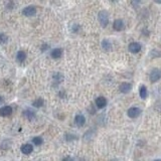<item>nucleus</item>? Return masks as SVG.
Returning a JSON list of instances; mask_svg holds the SVG:
<instances>
[{"label":"nucleus","mask_w":161,"mask_h":161,"mask_svg":"<svg viewBox=\"0 0 161 161\" xmlns=\"http://www.w3.org/2000/svg\"><path fill=\"white\" fill-rule=\"evenodd\" d=\"M98 19H99V21H100L102 26L103 27L107 26L108 23H109V14H108L107 11H105V10L100 11L98 14Z\"/></svg>","instance_id":"nucleus-1"},{"label":"nucleus","mask_w":161,"mask_h":161,"mask_svg":"<svg viewBox=\"0 0 161 161\" xmlns=\"http://www.w3.org/2000/svg\"><path fill=\"white\" fill-rule=\"evenodd\" d=\"M161 78V71L159 68H153L151 71L150 75H149V79L152 83H155V82H158Z\"/></svg>","instance_id":"nucleus-2"},{"label":"nucleus","mask_w":161,"mask_h":161,"mask_svg":"<svg viewBox=\"0 0 161 161\" xmlns=\"http://www.w3.org/2000/svg\"><path fill=\"white\" fill-rule=\"evenodd\" d=\"M35 13H36V8H35V6H32V5L25 7L22 10V14L24 16H27V17L35 15Z\"/></svg>","instance_id":"nucleus-3"},{"label":"nucleus","mask_w":161,"mask_h":161,"mask_svg":"<svg viewBox=\"0 0 161 161\" xmlns=\"http://www.w3.org/2000/svg\"><path fill=\"white\" fill-rule=\"evenodd\" d=\"M128 48H129V51L132 53H139V51H141L142 46L141 44L139 43V42H132V43L129 44V46H128Z\"/></svg>","instance_id":"nucleus-4"},{"label":"nucleus","mask_w":161,"mask_h":161,"mask_svg":"<svg viewBox=\"0 0 161 161\" xmlns=\"http://www.w3.org/2000/svg\"><path fill=\"white\" fill-rule=\"evenodd\" d=\"M127 114L130 118H137L139 115L141 114V110L139 108H137V107H132V108H130L129 110H128Z\"/></svg>","instance_id":"nucleus-5"},{"label":"nucleus","mask_w":161,"mask_h":161,"mask_svg":"<svg viewBox=\"0 0 161 161\" xmlns=\"http://www.w3.org/2000/svg\"><path fill=\"white\" fill-rule=\"evenodd\" d=\"M11 113H12V108L10 106H4V107L0 108V116H2V117L10 116Z\"/></svg>","instance_id":"nucleus-6"},{"label":"nucleus","mask_w":161,"mask_h":161,"mask_svg":"<svg viewBox=\"0 0 161 161\" xmlns=\"http://www.w3.org/2000/svg\"><path fill=\"white\" fill-rule=\"evenodd\" d=\"M120 92L123 94H127L129 93L130 91H131L132 89V85L129 84V83H122V84L120 85Z\"/></svg>","instance_id":"nucleus-7"},{"label":"nucleus","mask_w":161,"mask_h":161,"mask_svg":"<svg viewBox=\"0 0 161 161\" xmlns=\"http://www.w3.org/2000/svg\"><path fill=\"white\" fill-rule=\"evenodd\" d=\"M33 151V146L30 145V144H23L21 146V152L25 155H29L30 153H32Z\"/></svg>","instance_id":"nucleus-8"},{"label":"nucleus","mask_w":161,"mask_h":161,"mask_svg":"<svg viewBox=\"0 0 161 161\" xmlns=\"http://www.w3.org/2000/svg\"><path fill=\"white\" fill-rule=\"evenodd\" d=\"M75 123L76 125H77L78 127H83L85 125V123H86V118L84 117L83 115H77L75 118Z\"/></svg>","instance_id":"nucleus-9"},{"label":"nucleus","mask_w":161,"mask_h":161,"mask_svg":"<svg viewBox=\"0 0 161 161\" xmlns=\"http://www.w3.org/2000/svg\"><path fill=\"white\" fill-rule=\"evenodd\" d=\"M113 27H114V29L117 30V31H121V30L124 29L125 24H124V22H123V20L116 19L114 21V23H113Z\"/></svg>","instance_id":"nucleus-10"},{"label":"nucleus","mask_w":161,"mask_h":161,"mask_svg":"<svg viewBox=\"0 0 161 161\" xmlns=\"http://www.w3.org/2000/svg\"><path fill=\"white\" fill-rule=\"evenodd\" d=\"M96 105L99 109L105 108L106 105H107V100L104 97H99V98L96 99Z\"/></svg>","instance_id":"nucleus-11"},{"label":"nucleus","mask_w":161,"mask_h":161,"mask_svg":"<svg viewBox=\"0 0 161 161\" xmlns=\"http://www.w3.org/2000/svg\"><path fill=\"white\" fill-rule=\"evenodd\" d=\"M61 54H63V49L60 48V47L53 49V51H51V56H53V58H60L61 56Z\"/></svg>","instance_id":"nucleus-12"},{"label":"nucleus","mask_w":161,"mask_h":161,"mask_svg":"<svg viewBox=\"0 0 161 161\" xmlns=\"http://www.w3.org/2000/svg\"><path fill=\"white\" fill-rule=\"evenodd\" d=\"M25 58H26V53H24L23 51H19L16 54V60H17L18 63H23V61H25Z\"/></svg>","instance_id":"nucleus-13"},{"label":"nucleus","mask_w":161,"mask_h":161,"mask_svg":"<svg viewBox=\"0 0 161 161\" xmlns=\"http://www.w3.org/2000/svg\"><path fill=\"white\" fill-rule=\"evenodd\" d=\"M23 115H24V117L29 121H31L32 119H34L35 118V113L32 112V111H30V110L24 111V112H23Z\"/></svg>","instance_id":"nucleus-14"},{"label":"nucleus","mask_w":161,"mask_h":161,"mask_svg":"<svg viewBox=\"0 0 161 161\" xmlns=\"http://www.w3.org/2000/svg\"><path fill=\"white\" fill-rule=\"evenodd\" d=\"M102 48H104L105 51H110L112 48V44H111V42L108 39H104L102 41Z\"/></svg>","instance_id":"nucleus-15"},{"label":"nucleus","mask_w":161,"mask_h":161,"mask_svg":"<svg viewBox=\"0 0 161 161\" xmlns=\"http://www.w3.org/2000/svg\"><path fill=\"white\" fill-rule=\"evenodd\" d=\"M43 105H44V101H43V99H41V98L36 99V100H34L33 103H32V106L35 108H40Z\"/></svg>","instance_id":"nucleus-16"},{"label":"nucleus","mask_w":161,"mask_h":161,"mask_svg":"<svg viewBox=\"0 0 161 161\" xmlns=\"http://www.w3.org/2000/svg\"><path fill=\"white\" fill-rule=\"evenodd\" d=\"M149 56L150 58H160L161 56V51L159 49H152V51L149 53Z\"/></svg>","instance_id":"nucleus-17"},{"label":"nucleus","mask_w":161,"mask_h":161,"mask_svg":"<svg viewBox=\"0 0 161 161\" xmlns=\"http://www.w3.org/2000/svg\"><path fill=\"white\" fill-rule=\"evenodd\" d=\"M148 95V92H147V88L145 86H141L140 88V97L142 99H145Z\"/></svg>","instance_id":"nucleus-18"},{"label":"nucleus","mask_w":161,"mask_h":161,"mask_svg":"<svg viewBox=\"0 0 161 161\" xmlns=\"http://www.w3.org/2000/svg\"><path fill=\"white\" fill-rule=\"evenodd\" d=\"M32 142H33L34 145H41L42 143H43V139L41 138V137H34L33 139H32Z\"/></svg>","instance_id":"nucleus-19"},{"label":"nucleus","mask_w":161,"mask_h":161,"mask_svg":"<svg viewBox=\"0 0 161 161\" xmlns=\"http://www.w3.org/2000/svg\"><path fill=\"white\" fill-rule=\"evenodd\" d=\"M7 40H8V37L7 35H5L4 33H0V43H6Z\"/></svg>","instance_id":"nucleus-20"},{"label":"nucleus","mask_w":161,"mask_h":161,"mask_svg":"<svg viewBox=\"0 0 161 161\" xmlns=\"http://www.w3.org/2000/svg\"><path fill=\"white\" fill-rule=\"evenodd\" d=\"M63 75H61L60 73H56V74H54L53 75V80H56V82H61L63 80Z\"/></svg>","instance_id":"nucleus-21"},{"label":"nucleus","mask_w":161,"mask_h":161,"mask_svg":"<svg viewBox=\"0 0 161 161\" xmlns=\"http://www.w3.org/2000/svg\"><path fill=\"white\" fill-rule=\"evenodd\" d=\"M78 30H79V26H78L77 24H75L74 27H73V31H74V32H78Z\"/></svg>","instance_id":"nucleus-22"},{"label":"nucleus","mask_w":161,"mask_h":161,"mask_svg":"<svg viewBox=\"0 0 161 161\" xmlns=\"http://www.w3.org/2000/svg\"><path fill=\"white\" fill-rule=\"evenodd\" d=\"M63 161H73V158H72V157H70V156H67V157L63 158Z\"/></svg>","instance_id":"nucleus-23"},{"label":"nucleus","mask_w":161,"mask_h":161,"mask_svg":"<svg viewBox=\"0 0 161 161\" xmlns=\"http://www.w3.org/2000/svg\"><path fill=\"white\" fill-rule=\"evenodd\" d=\"M4 102V100H3V98H2L1 96H0V104H2Z\"/></svg>","instance_id":"nucleus-24"},{"label":"nucleus","mask_w":161,"mask_h":161,"mask_svg":"<svg viewBox=\"0 0 161 161\" xmlns=\"http://www.w3.org/2000/svg\"><path fill=\"white\" fill-rule=\"evenodd\" d=\"M154 161H161L160 159H157V160H154Z\"/></svg>","instance_id":"nucleus-25"}]
</instances>
